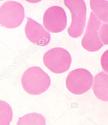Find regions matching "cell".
Returning <instances> with one entry per match:
<instances>
[{
    "label": "cell",
    "instance_id": "6da1fadb",
    "mask_svg": "<svg viewBox=\"0 0 108 125\" xmlns=\"http://www.w3.org/2000/svg\"><path fill=\"white\" fill-rule=\"evenodd\" d=\"M21 84L28 94L38 95L47 90L51 84V79L41 68L32 66L23 73L21 77Z\"/></svg>",
    "mask_w": 108,
    "mask_h": 125
},
{
    "label": "cell",
    "instance_id": "7a4b0ae2",
    "mask_svg": "<svg viewBox=\"0 0 108 125\" xmlns=\"http://www.w3.org/2000/svg\"><path fill=\"white\" fill-rule=\"evenodd\" d=\"M65 5L71 16V22L68 33L72 38H79L83 33L86 22L87 7L84 0H64Z\"/></svg>",
    "mask_w": 108,
    "mask_h": 125
},
{
    "label": "cell",
    "instance_id": "3957f363",
    "mask_svg": "<svg viewBox=\"0 0 108 125\" xmlns=\"http://www.w3.org/2000/svg\"><path fill=\"white\" fill-rule=\"evenodd\" d=\"M44 65L55 74H62L69 69L72 62L71 56L63 48L55 47L49 50L43 57Z\"/></svg>",
    "mask_w": 108,
    "mask_h": 125
},
{
    "label": "cell",
    "instance_id": "277c9868",
    "mask_svg": "<svg viewBox=\"0 0 108 125\" xmlns=\"http://www.w3.org/2000/svg\"><path fill=\"white\" fill-rule=\"evenodd\" d=\"M25 10L18 2L8 1L0 7V25L8 29H15L21 25L25 18Z\"/></svg>",
    "mask_w": 108,
    "mask_h": 125
},
{
    "label": "cell",
    "instance_id": "5b68a950",
    "mask_svg": "<svg viewBox=\"0 0 108 125\" xmlns=\"http://www.w3.org/2000/svg\"><path fill=\"white\" fill-rule=\"evenodd\" d=\"M93 83L92 74L87 69L79 68L69 73L66 81L68 90L72 94L81 95L91 89Z\"/></svg>",
    "mask_w": 108,
    "mask_h": 125
},
{
    "label": "cell",
    "instance_id": "8992f818",
    "mask_svg": "<svg viewBox=\"0 0 108 125\" xmlns=\"http://www.w3.org/2000/svg\"><path fill=\"white\" fill-rule=\"evenodd\" d=\"M67 18L62 7L54 6L47 9L44 12L43 24L50 32L57 33L63 31L67 26Z\"/></svg>",
    "mask_w": 108,
    "mask_h": 125
},
{
    "label": "cell",
    "instance_id": "52a82bcc",
    "mask_svg": "<svg viewBox=\"0 0 108 125\" xmlns=\"http://www.w3.org/2000/svg\"><path fill=\"white\" fill-rule=\"evenodd\" d=\"M101 22L94 13H90L86 30L82 41V45L85 50L90 52H95L103 46L98 34Z\"/></svg>",
    "mask_w": 108,
    "mask_h": 125
},
{
    "label": "cell",
    "instance_id": "ba28073f",
    "mask_svg": "<svg viewBox=\"0 0 108 125\" xmlns=\"http://www.w3.org/2000/svg\"><path fill=\"white\" fill-rule=\"evenodd\" d=\"M25 32L31 42L39 46H46L51 40L50 33L42 25L30 18H27Z\"/></svg>",
    "mask_w": 108,
    "mask_h": 125
},
{
    "label": "cell",
    "instance_id": "9c48e42d",
    "mask_svg": "<svg viewBox=\"0 0 108 125\" xmlns=\"http://www.w3.org/2000/svg\"><path fill=\"white\" fill-rule=\"evenodd\" d=\"M94 94L100 100L108 101V75L101 72L95 76L93 87Z\"/></svg>",
    "mask_w": 108,
    "mask_h": 125
},
{
    "label": "cell",
    "instance_id": "30bf717a",
    "mask_svg": "<svg viewBox=\"0 0 108 125\" xmlns=\"http://www.w3.org/2000/svg\"><path fill=\"white\" fill-rule=\"evenodd\" d=\"M90 8L97 18L104 23L108 22V1L107 0H90Z\"/></svg>",
    "mask_w": 108,
    "mask_h": 125
},
{
    "label": "cell",
    "instance_id": "8fae6325",
    "mask_svg": "<svg viewBox=\"0 0 108 125\" xmlns=\"http://www.w3.org/2000/svg\"><path fill=\"white\" fill-rule=\"evenodd\" d=\"M16 125H46V119L40 114H27L18 118Z\"/></svg>",
    "mask_w": 108,
    "mask_h": 125
},
{
    "label": "cell",
    "instance_id": "7c38bea8",
    "mask_svg": "<svg viewBox=\"0 0 108 125\" xmlns=\"http://www.w3.org/2000/svg\"><path fill=\"white\" fill-rule=\"evenodd\" d=\"M13 118V111L10 105L0 100V125H10Z\"/></svg>",
    "mask_w": 108,
    "mask_h": 125
},
{
    "label": "cell",
    "instance_id": "4fadbf2b",
    "mask_svg": "<svg viewBox=\"0 0 108 125\" xmlns=\"http://www.w3.org/2000/svg\"><path fill=\"white\" fill-rule=\"evenodd\" d=\"M98 34L103 45H107L108 44V23H103L101 24L98 30Z\"/></svg>",
    "mask_w": 108,
    "mask_h": 125
},
{
    "label": "cell",
    "instance_id": "5bb4252c",
    "mask_svg": "<svg viewBox=\"0 0 108 125\" xmlns=\"http://www.w3.org/2000/svg\"><path fill=\"white\" fill-rule=\"evenodd\" d=\"M101 64L103 70L108 73V50L103 53L101 58Z\"/></svg>",
    "mask_w": 108,
    "mask_h": 125
}]
</instances>
